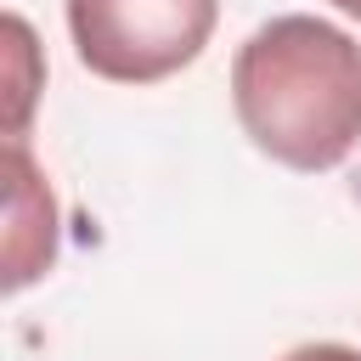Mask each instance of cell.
<instances>
[{
  "label": "cell",
  "instance_id": "cell-1",
  "mask_svg": "<svg viewBox=\"0 0 361 361\" xmlns=\"http://www.w3.org/2000/svg\"><path fill=\"white\" fill-rule=\"evenodd\" d=\"M243 135L299 175H327L361 147V39L288 11L259 23L231 62Z\"/></svg>",
  "mask_w": 361,
  "mask_h": 361
},
{
  "label": "cell",
  "instance_id": "cell-2",
  "mask_svg": "<svg viewBox=\"0 0 361 361\" xmlns=\"http://www.w3.org/2000/svg\"><path fill=\"white\" fill-rule=\"evenodd\" d=\"M220 23V0H68L73 56L107 85H158L192 68Z\"/></svg>",
  "mask_w": 361,
  "mask_h": 361
},
{
  "label": "cell",
  "instance_id": "cell-3",
  "mask_svg": "<svg viewBox=\"0 0 361 361\" xmlns=\"http://www.w3.org/2000/svg\"><path fill=\"white\" fill-rule=\"evenodd\" d=\"M6 169H11V237H6V288H28L51 259H56V203L51 186L39 180L34 158L23 141H6Z\"/></svg>",
  "mask_w": 361,
  "mask_h": 361
},
{
  "label": "cell",
  "instance_id": "cell-4",
  "mask_svg": "<svg viewBox=\"0 0 361 361\" xmlns=\"http://www.w3.org/2000/svg\"><path fill=\"white\" fill-rule=\"evenodd\" d=\"M6 34H11V118H6V141H23V124H28V107H34V79L23 73V62L34 56V34L23 17H6Z\"/></svg>",
  "mask_w": 361,
  "mask_h": 361
},
{
  "label": "cell",
  "instance_id": "cell-5",
  "mask_svg": "<svg viewBox=\"0 0 361 361\" xmlns=\"http://www.w3.org/2000/svg\"><path fill=\"white\" fill-rule=\"evenodd\" d=\"M276 361H361V350H355V344H333V338H322V344H293V350L276 355Z\"/></svg>",
  "mask_w": 361,
  "mask_h": 361
},
{
  "label": "cell",
  "instance_id": "cell-6",
  "mask_svg": "<svg viewBox=\"0 0 361 361\" xmlns=\"http://www.w3.org/2000/svg\"><path fill=\"white\" fill-rule=\"evenodd\" d=\"M327 6H338L344 17H355V23H361V0H327Z\"/></svg>",
  "mask_w": 361,
  "mask_h": 361
}]
</instances>
